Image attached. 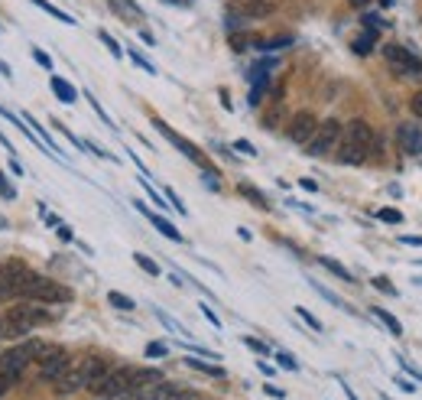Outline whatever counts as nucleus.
<instances>
[{
    "label": "nucleus",
    "instance_id": "1",
    "mask_svg": "<svg viewBox=\"0 0 422 400\" xmlns=\"http://www.w3.org/2000/svg\"><path fill=\"white\" fill-rule=\"evenodd\" d=\"M377 150V134L367 120H351L348 127H341V140H338L335 160L345 163V166H360L367 163V156H374Z\"/></svg>",
    "mask_w": 422,
    "mask_h": 400
},
{
    "label": "nucleus",
    "instance_id": "2",
    "mask_svg": "<svg viewBox=\"0 0 422 400\" xmlns=\"http://www.w3.org/2000/svg\"><path fill=\"white\" fill-rule=\"evenodd\" d=\"M20 296H23V300H30V303L49 306V303H68V300H72V290H68V287H62V283L49 280V277L30 273V280L23 283Z\"/></svg>",
    "mask_w": 422,
    "mask_h": 400
},
{
    "label": "nucleus",
    "instance_id": "3",
    "mask_svg": "<svg viewBox=\"0 0 422 400\" xmlns=\"http://www.w3.org/2000/svg\"><path fill=\"white\" fill-rule=\"evenodd\" d=\"M338 140H341V120H335V118L322 120V124L315 127V134H312V140L306 143V147H309V156H315V160L335 156Z\"/></svg>",
    "mask_w": 422,
    "mask_h": 400
},
{
    "label": "nucleus",
    "instance_id": "4",
    "mask_svg": "<svg viewBox=\"0 0 422 400\" xmlns=\"http://www.w3.org/2000/svg\"><path fill=\"white\" fill-rule=\"evenodd\" d=\"M153 127L159 130V134H163V137H166L169 143H172V147H176V150L182 153V156H189L192 163H195V166H201V173H214V166H211V160L208 156H205V153L199 150V147H195V143L192 140H185V137H182V134H176V130L169 127L166 120L163 118H153Z\"/></svg>",
    "mask_w": 422,
    "mask_h": 400
},
{
    "label": "nucleus",
    "instance_id": "5",
    "mask_svg": "<svg viewBox=\"0 0 422 400\" xmlns=\"http://www.w3.org/2000/svg\"><path fill=\"white\" fill-rule=\"evenodd\" d=\"M30 267L23 264V260H3L0 264V300L3 296H20V290H23V283L30 280Z\"/></svg>",
    "mask_w": 422,
    "mask_h": 400
},
{
    "label": "nucleus",
    "instance_id": "6",
    "mask_svg": "<svg viewBox=\"0 0 422 400\" xmlns=\"http://www.w3.org/2000/svg\"><path fill=\"white\" fill-rule=\"evenodd\" d=\"M383 59H387V65H390L393 75H419L422 72V59L416 53H410V49H403V46H383Z\"/></svg>",
    "mask_w": 422,
    "mask_h": 400
},
{
    "label": "nucleus",
    "instance_id": "7",
    "mask_svg": "<svg viewBox=\"0 0 422 400\" xmlns=\"http://www.w3.org/2000/svg\"><path fill=\"white\" fill-rule=\"evenodd\" d=\"M130 374H134V368H111L91 388V394H98V397H117V394H124L130 388Z\"/></svg>",
    "mask_w": 422,
    "mask_h": 400
},
{
    "label": "nucleus",
    "instance_id": "8",
    "mask_svg": "<svg viewBox=\"0 0 422 400\" xmlns=\"http://www.w3.org/2000/svg\"><path fill=\"white\" fill-rule=\"evenodd\" d=\"M7 313H10L13 322H20L26 332H33L36 325L53 322V316L46 313V306H42V303H23V306H13V309H7Z\"/></svg>",
    "mask_w": 422,
    "mask_h": 400
},
{
    "label": "nucleus",
    "instance_id": "9",
    "mask_svg": "<svg viewBox=\"0 0 422 400\" xmlns=\"http://www.w3.org/2000/svg\"><path fill=\"white\" fill-rule=\"evenodd\" d=\"M315 127H318V118L312 114V111H299L293 120H289V140L293 143H299V147H306L309 140H312V134H315Z\"/></svg>",
    "mask_w": 422,
    "mask_h": 400
},
{
    "label": "nucleus",
    "instance_id": "10",
    "mask_svg": "<svg viewBox=\"0 0 422 400\" xmlns=\"http://www.w3.org/2000/svg\"><path fill=\"white\" fill-rule=\"evenodd\" d=\"M134 208H137L140 215H147V221H149V225L156 228L159 235H166L169 241H185V238H182V231H179V228L172 225V221H166V218H163V215H156V212H153V208H149L147 202H134Z\"/></svg>",
    "mask_w": 422,
    "mask_h": 400
},
{
    "label": "nucleus",
    "instance_id": "11",
    "mask_svg": "<svg viewBox=\"0 0 422 400\" xmlns=\"http://www.w3.org/2000/svg\"><path fill=\"white\" fill-rule=\"evenodd\" d=\"M42 368H39V381H59L65 374V371H68V365H72V358H68V352H55V355H49L46 358V361H39Z\"/></svg>",
    "mask_w": 422,
    "mask_h": 400
},
{
    "label": "nucleus",
    "instance_id": "12",
    "mask_svg": "<svg viewBox=\"0 0 422 400\" xmlns=\"http://www.w3.org/2000/svg\"><path fill=\"white\" fill-rule=\"evenodd\" d=\"M396 137H400L403 153H410V156H422V127L419 124H400Z\"/></svg>",
    "mask_w": 422,
    "mask_h": 400
},
{
    "label": "nucleus",
    "instance_id": "13",
    "mask_svg": "<svg viewBox=\"0 0 422 400\" xmlns=\"http://www.w3.org/2000/svg\"><path fill=\"white\" fill-rule=\"evenodd\" d=\"M143 400H199V397L185 388H176V384H163V381H159L156 388H149V394Z\"/></svg>",
    "mask_w": 422,
    "mask_h": 400
},
{
    "label": "nucleus",
    "instance_id": "14",
    "mask_svg": "<svg viewBox=\"0 0 422 400\" xmlns=\"http://www.w3.org/2000/svg\"><path fill=\"white\" fill-rule=\"evenodd\" d=\"M159 381H163V374H159L156 368H134V374H130V388L149 390V388H156Z\"/></svg>",
    "mask_w": 422,
    "mask_h": 400
},
{
    "label": "nucleus",
    "instance_id": "15",
    "mask_svg": "<svg viewBox=\"0 0 422 400\" xmlns=\"http://www.w3.org/2000/svg\"><path fill=\"white\" fill-rule=\"evenodd\" d=\"M49 85H53V91H55V98L59 101H65V104H75L78 101V91H75L65 78H59V75H49Z\"/></svg>",
    "mask_w": 422,
    "mask_h": 400
},
{
    "label": "nucleus",
    "instance_id": "16",
    "mask_svg": "<svg viewBox=\"0 0 422 400\" xmlns=\"http://www.w3.org/2000/svg\"><path fill=\"white\" fill-rule=\"evenodd\" d=\"M111 7H114V13H120L127 23H140V20H143V10H140L134 0H111Z\"/></svg>",
    "mask_w": 422,
    "mask_h": 400
},
{
    "label": "nucleus",
    "instance_id": "17",
    "mask_svg": "<svg viewBox=\"0 0 422 400\" xmlns=\"http://www.w3.org/2000/svg\"><path fill=\"white\" fill-rule=\"evenodd\" d=\"M241 13L244 17H270V13H273V3H270V0H247L241 7Z\"/></svg>",
    "mask_w": 422,
    "mask_h": 400
},
{
    "label": "nucleus",
    "instance_id": "18",
    "mask_svg": "<svg viewBox=\"0 0 422 400\" xmlns=\"http://www.w3.org/2000/svg\"><path fill=\"white\" fill-rule=\"evenodd\" d=\"M237 192H241L244 199H250V202H253L257 208H260V212H266V208H270V202H266V195L260 192V189H253L250 183H241V185H237Z\"/></svg>",
    "mask_w": 422,
    "mask_h": 400
},
{
    "label": "nucleus",
    "instance_id": "19",
    "mask_svg": "<svg viewBox=\"0 0 422 400\" xmlns=\"http://www.w3.org/2000/svg\"><path fill=\"white\" fill-rule=\"evenodd\" d=\"M182 365H189V368H195V371H205V374H211V378H224V368H218V365H208L205 358H185Z\"/></svg>",
    "mask_w": 422,
    "mask_h": 400
},
{
    "label": "nucleus",
    "instance_id": "20",
    "mask_svg": "<svg viewBox=\"0 0 422 400\" xmlns=\"http://www.w3.org/2000/svg\"><path fill=\"white\" fill-rule=\"evenodd\" d=\"M33 3H36L39 10H46V13H49V17H55V20H59V23H65V26H75V17H68V13H65V10H59V7H53L49 0H33Z\"/></svg>",
    "mask_w": 422,
    "mask_h": 400
},
{
    "label": "nucleus",
    "instance_id": "21",
    "mask_svg": "<svg viewBox=\"0 0 422 400\" xmlns=\"http://www.w3.org/2000/svg\"><path fill=\"white\" fill-rule=\"evenodd\" d=\"M374 43H377V30L360 33L358 39H354V53H358V55H370V49H374Z\"/></svg>",
    "mask_w": 422,
    "mask_h": 400
},
{
    "label": "nucleus",
    "instance_id": "22",
    "mask_svg": "<svg viewBox=\"0 0 422 400\" xmlns=\"http://www.w3.org/2000/svg\"><path fill=\"white\" fill-rule=\"evenodd\" d=\"M370 313L377 316L380 322L387 325V329H390V332H393V336H396V338H400V336H403V325H400V322H396V316H390V313H387V309H380V306H374V309H370Z\"/></svg>",
    "mask_w": 422,
    "mask_h": 400
},
{
    "label": "nucleus",
    "instance_id": "23",
    "mask_svg": "<svg viewBox=\"0 0 422 400\" xmlns=\"http://www.w3.org/2000/svg\"><path fill=\"white\" fill-rule=\"evenodd\" d=\"M107 303L114 306V309H124V313H134V309H137V303H134V300H130V296H124V293H107Z\"/></svg>",
    "mask_w": 422,
    "mask_h": 400
},
{
    "label": "nucleus",
    "instance_id": "24",
    "mask_svg": "<svg viewBox=\"0 0 422 400\" xmlns=\"http://www.w3.org/2000/svg\"><path fill=\"white\" fill-rule=\"evenodd\" d=\"M322 267H325V271H331L335 273V277H341V280H354V273L351 271H345V267H341V264H338V260H331V257H322Z\"/></svg>",
    "mask_w": 422,
    "mask_h": 400
},
{
    "label": "nucleus",
    "instance_id": "25",
    "mask_svg": "<svg viewBox=\"0 0 422 400\" xmlns=\"http://www.w3.org/2000/svg\"><path fill=\"white\" fill-rule=\"evenodd\" d=\"M134 260H137L140 271H147L149 277H159V264L153 257H147V254H134Z\"/></svg>",
    "mask_w": 422,
    "mask_h": 400
},
{
    "label": "nucleus",
    "instance_id": "26",
    "mask_svg": "<svg viewBox=\"0 0 422 400\" xmlns=\"http://www.w3.org/2000/svg\"><path fill=\"white\" fill-rule=\"evenodd\" d=\"M228 43H231L234 53H247V49L253 46V39L250 36H244V33H231V39H228Z\"/></svg>",
    "mask_w": 422,
    "mask_h": 400
},
{
    "label": "nucleus",
    "instance_id": "27",
    "mask_svg": "<svg viewBox=\"0 0 422 400\" xmlns=\"http://www.w3.org/2000/svg\"><path fill=\"white\" fill-rule=\"evenodd\" d=\"M98 39H101V43H104L107 49H111V55H117V59L124 55V49H120V43H117L114 36H111V33H104V30H101V33H98Z\"/></svg>",
    "mask_w": 422,
    "mask_h": 400
},
{
    "label": "nucleus",
    "instance_id": "28",
    "mask_svg": "<svg viewBox=\"0 0 422 400\" xmlns=\"http://www.w3.org/2000/svg\"><path fill=\"white\" fill-rule=\"evenodd\" d=\"M377 218L380 221H387V225H400L403 212H396V208H377Z\"/></svg>",
    "mask_w": 422,
    "mask_h": 400
},
{
    "label": "nucleus",
    "instance_id": "29",
    "mask_svg": "<svg viewBox=\"0 0 422 400\" xmlns=\"http://www.w3.org/2000/svg\"><path fill=\"white\" fill-rule=\"evenodd\" d=\"M295 313H299V319H302V322H306V325H309V329H315V332H322V322H318L315 316L309 313L306 306H295Z\"/></svg>",
    "mask_w": 422,
    "mask_h": 400
},
{
    "label": "nucleus",
    "instance_id": "30",
    "mask_svg": "<svg viewBox=\"0 0 422 400\" xmlns=\"http://www.w3.org/2000/svg\"><path fill=\"white\" fill-rule=\"evenodd\" d=\"M276 361H279V368H286V371H299V361H295L289 352H276Z\"/></svg>",
    "mask_w": 422,
    "mask_h": 400
},
{
    "label": "nucleus",
    "instance_id": "31",
    "mask_svg": "<svg viewBox=\"0 0 422 400\" xmlns=\"http://www.w3.org/2000/svg\"><path fill=\"white\" fill-rule=\"evenodd\" d=\"M0 199H7V202H13V199H17V189L7 183V176H3V173H0Z\"/></svg>",
    "mask_w": 422,
    "mask_h": 400
},
{
    "label": "nucleus",
    "instance_id": "32",
    "mask_svg": "<svg viewBox=\"0 0 422 400\" xmlns=\"http://www.w3.org/2000/svg\"><path fill=\"white\" fill-rule=\"evenodd\" d=\"M127 53H130V59H134V62H137L140 69H143V72H149V75H156V69H153V62H147V59H143V55H140L137 49H127Z\"/></svg>",
    "mask_w": 422,
    "mask_h": 400
},
{
    "label": "nucleus",
    "instance_id": "33",
    "mask_svg": "<svg viewBox=\"0 0 422 400\" xmlns=\"http://www.w3.org/2000/svg\"><path fill=\"white\" fill-rule=\"evenodd\" d=\"M166 355H169V348L163 342H149L147 345V358H166Z\"/></svg>",
    "mask_w": 422,
    "mask_h": 400
},
{
    "label": "nucleus",
    "instance_id": "34",
    "mask_svg": "<svg viewBox=\"0 0 422 400\" xmlns=\"http://www.w3.org/2000/svg\"><path fill=\"white\" fill-rule=\"evenodd\" d=\"M374 287H377L380 293H387V296H396V287H393L387 277H374Z\"/></svg>",
    "mask_w": 422,
    "mask_h": 400
},
{
    "label": "nucleus",
    "instance_id": "35",
    "mask_svg": "<svg viewBox=\"0 0 422 400\" xmlns=\"http://www.w3.org/2000/svg\"><path fill=\"white\" fill-rule=\"evenodd\" d=\"M33 62H36V65H42V69H53V59H49V55L42 53L39 46H33Z\"/></svg>",
    "mask_w": 422,
    "mask_h": 400
},
{
    "label": "nucleus",
    "instance_id": "36",
    "mask_svg": "<svg viewBox=\"0 0 422 400\" xmlns=\"http://www.w3.org/2000/svg\"><path fill=\"white\" fill-rule=\"evenodd\" d=\"M166 202H172V208H176V212H179V215H185V212H189V208L182 206V199L176 192H172V189H166Z\"/></svg>",
    "mask_w": 422,
    "mask_h": 400
},
{
    "label": "nucleus",
    "instance_id": "37",
    "mask_svg": "<svg viewBox=\"0 0 422 400\" xmlns=\"http://www.w3.org/2000/svg\"><path fill=\"white\" fill-rule=\"evenodd\" d=\"M244 345H247V348H253V352H257V355H266V352H270V348H266L264 342H257V338H250V336L244 338Z\"/></svg>",
    "mask_w": 422,
    "mask_h": 400
},
{
    "label": "nucleus",
    "instance_id": "38",
    "mask_svg": "<svg viewBox=\"0 0 422 400\" xmlns=\"http://www.w3.org/2000/svg\"><path fill=\"white\" fill-rule=\"evenodd\" d=\"M410 108H412V114H416V118L422 120V91H416V95H412V101H410Z\"/></svg>",
    "mask_w": 422,
    "mask_h": 400
},
{
    "label": "nucleus",
    "instance_id": "39",
    "mask_svg": "<svg viewBox=\"0 0 422 400\" xmlns=\"http://www.w3.org/2000/svg\"><path fill=\"white\" fill-rule=\"evenodd\" d=\"M234 150L247 153V156H257V147H253V143H247V140H237V143H234Z\"/></svg>",
    "mask_w": 422,
    "mask_h": 400
},
{
    "label": "nucleus",
    "instance_id": "40",
    "mask_svg": "<svg viewBox=\"0 0 422 400\" xmlns=\"http://www.w3.org/2000/svg\"><path fill=\"white\" fill-rule=\"evenodd\" d=\"M201 313H205V319H208L211 325H218V329H221V319H218V313H211V309H208L205 303H201Z\"/></svg>",
    "mask_w": 422,
    "mask_h": 400
},
{
    "label": "nucleus",
    "instance_id": "41",
    "mask_svg": "<svg viewBox=\"0 0 422 400\" xmlns=\"http://www.w3.org/2000/svg\"><path fill=\"white\" fill-rule=\"evenodd\" d=\"M143 189H147V192H149V199L156 202V208H166V202H163V199H159V195L153 192V185H149V183H143Z\"/></svg>",
    "mask_w": 422,
    "mask_h": 400
},
{
    "label": "nucleus",
    "instance_id": "42",
    "mask_svg": "<svg viewBox=\"0 0 422 400\" xmlns=\"http://www.w3.org/2000/svg\"><path fill=\"white\" fill-rule=\"evenodd\" d=\"M59 238H62V241H75V231L68 225H59Z\"/></svg>",
    "mask_w": 422,
    "mask_h": 400
},
{
    "label": "nucleus",
    "instance_id": "43",
    "mask_svg": "<svg viewBox=\"0 0 422 400\" xmlns=\"http://www.w3.org/2000/svg\"><path fill=\"white\" fill-rule=\"evenodd\" d=\"M299 185H302L306 192H315V189H318V183H315V179H309V176H306V179H299Z\"/></svg>",
    "mask_w": 422,
    "mask_h": 400
},
{
    "label": "nucleus",
    "instance_id": "44",
    "mask_svg": "<svg viewBox=\"0 0 422 400\" xmlns=\"http://www.w3.org/2000/svg\"><path fill=\"white\" fill-rule=\"evenodd\" d=\"M400 244H410V248H422V238H410V235H403Z\"/></svg>",
    "mask_w": 422,
    "mask_h": 400
},
{
    "label": "nucleus",
    "instance_id": "45",
    "mask_svg": "<svg viewBox=\"0 0 422 400\" xmlns=\"http://www.w3.org/2000/svg\"><path fill=\"white\" fill-rule=\"evenodd\" d=\"M266 394H270V397H286V390H279V388H273V384H266Z\"/></svg>",
    "mask_w": 422,
    "mask_h": 400
},
{
    "label": "nucleus",
    "instance_id": "46",
    "mask_svg": "<svg viewBox=\"0 0 422 400\" xmlns=\"http://www.w3.org/2000/svg\"><path fill=\"white\" fill-rule=\"evenodd\" d=\"M257 365H260V371H264V374H266V378H270V374H273V365H266V361H257Z\"/></svg>",
    "mask_w": 422,
    "mask_h": 400
},
{
    "label": "nucleus",
    "instance_id": "47",
    "mask_svg": "<svg viewBox=\"0 0 422 400\" xmlns=\"http://www.w3.org/2000/svg\"><path fill=\"white\" fill-rule=\"evenodd\" d=\"M348 3H351V7H354V10H364V7H367L370 0H348Z\"/></svg>",
    "mask_w": 422,
    "mask_h": 400
},
{
    "label": "nucleus",
    "instance_id": "48",
    "mask_svg": "<svg viewBox=\"0 0 422 400\" xmlns=\"http://www.w3.org/2000/svg\"><path fill=\"white\" fill-rule=\"evenodd\" d=\"M10 170H13V176H23V166L17 160H10Z\"/></svg>",
    "mask_w": 422,
    "mask_h": 400
},
{
    "label": "nucleus",
    "instance_id": "49",
    "mask_svg": "<svg viewBox=\"0 0 422 400\" xmlns=\"http://www.w3.org/2000/svg\"><path fill=\"white\" fill-rule=\"evenodd\" d=\"M396 384H400V388H403V390H406V394H412V390H416V388H412V384H410V381H403V378H400V381H396Z\"/></svg>",
    "mask_w": 422,
    "mask_h": 400
},
{
    "label": "nucleus",
    "instance_id": "50",
    "mask_svg": "<svg viewBox=\"0 0 422 400\" xmlns=\"http://www.w3.org/2000/svg\"><path fill=\"white\" fill-rule=\"evenodd\" d=\"M199 400H201V397H199Z\"/></svg>",
    "mask_w": 422,
    "mask_h": 400
}]
</instances>
